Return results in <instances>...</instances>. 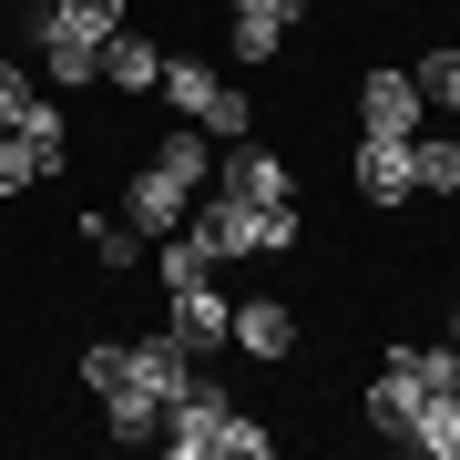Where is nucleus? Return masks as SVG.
Wrapping results in <instances>:
<instances>
[{
	"label": "nucleus",
	"mask_w": 460,
	"mask_h": 460,
	"mask_svg": "<svg viewBox=\"0 0 460 460\" xmlns=\"http://www.w3.org/2000/svg\"><path fill=\"white\" fill-rule=\"evenodd\" d=\"M164 328L205 358V348H226V328H235V296L215 277H184V287H164Z\"/></svg>",
	"instance_id": "obj_5"
},
{
	"label": "nucleus",
	"mask_w": 460,
	"mask_h": 460,
	"mask_svg": "<svg viewBox=\"0 0 460 460\" xmlns=\"http://www.w3.org/2000/svg\"><path fill=\"white\" fill-rule=\"evenodd\" d=\"M358 133H399V144L420 133V83L410 72H368L358 83Z\"/></svg>",
	"instance_id": "obj_10"
},
{
	"label": "nucleus",
	"mask_w": 460,
	"mask_h": 460,
	"mask_svg": "<svg viewBox=\"0 0 460 460\" xmlns=\"http://www.w3.org/2000/svg\"><path fill=\"white\" fill-rule=\"evenodd\" d=\"M246 123H256V102L235 93V83H226V93L205 102V133H215V144H246Z\"/></svg>",
	"instance_id": "obj_22"
},
{
	"label": "nucleus",
	"mask_w": 460,
	"mask_h": 460,
	"mask_svg": "<svg viewBox=\"0 0 460 460\" xmlns=\"http://www.w3.org/2000/svg\"><path fill=\"white\" fill-rule=\"evenodd\" d=\"M72 154H51V144H31V133H0V195H31V184H51Z\"/></svg>",
	"instance_id": "obj_15"
},
{
	"label": "nucleus",
	"mask_w": 460,
	"mask_h": 460,
	"mask_svg": "<svg viewBox=\"0 0 460 460\" xmlns=\"http://www.w3.org/2000/svg\"><path fill=\"white\" fill-rule=\"evenodd\" d=\"M420 410H429V389H420L399 358L368 378V429H378V440H410V429H420Z\"/></svg>",
	"instance_id": "obj_11"
},
{
	"label": "nucleus",
	"mask_w": 460,
	"mask_h": 460,
	"mask_svg": "<svg viewBox=\"0 0 460 460\" xmlns=\"http://www.w3.org/2000/svg\"><path fill=\"white\" fill-rule=\"evenodd\" d=\"M226 348H246V358H296V307L287 296H246V307H235V328H226Z\"/></svg>",
	"instance_id": "obj_7"
},
{
	"label": "nucleus",
	"mask_w": 460,
	"mask_h": 460,
	"mask_svg": "<svg viewBox=\"0 0 460 460\" xmlns=\"http://www.w3.org/2000/svg\"><path fill=\"white\" fill-rule=\"evenodd\" d=\"M113 389H144L154 410H174V399L195 389V348H184L174 328L164 338H123V378H113ZM113 389H102V399H113Z\"/></svg>",
	"instance_id": "obj_4"
},
{
	"label": "nucleus",
	"mask_w": 460,
	"mask_h": 460,
	"mask_svg": "<svg viewBox=\"0 0 460 460\" xmlns=\"http://www.w3.org/2000/svg\"><path fill=\"white\" fill-rule=\"evenodd\" d=\"M410 450H429V460H460V389H440V399H429V410H420Z\"/></svg>",
	"instance_id": "obj_19"
},
{
	"label": "nucleus",
	"mask_w": 460,
	"mask_h": 460,
	"mask_svg": "<svg viewBox=\"0 0 460 460\" xmlns=\"http://www.w3.org/2000/svg\"><path fill=\"white\" fill-rule=\"evenodd\" d=\"M287 21H296V0H226L235 62H277V51H287Z\"/></svg>",
	"instance_id": "obj_8"
},
{
	"label": "nucleus",
	"mask_w": 460,
	"mask_h": 460,
	"mask_svg": "<svg viewBox=\"0 0 460 460\" xmlns=\"http://www.w3.org/2000/svg\"><path fill=\"white\" fill-rule=\"evenodd\" d=\"M410 83H420V102H440V113H460V41H450V51H429V62L410 72Z\"/></svg>",
	"instance_id": "obj_21"
},
{
	"label": "nucleus",
	"mask_w": 460,
	"mask_h": 460,
	"mask_svg": "<svg viewBox=\"0 0 460 460\" xmlns=\"http://www.w3.org/2000/svg\"><path fill=\"white\" fill-rule=\"evenodd\" d=\"M154 174L184 184V195H205V184H215V144H205V123H174L164 144H154Z\"/></svg>",
	"instance_id": "obj_14"
},
{
	"label": "nucleus",
	"mask_w": 460,
	"mask_h": 460,
	"mask_svg": "<svg viewBox=\"0 0 460 460\" xmlns=\"http://www.w3.org/2000/svg\"><path fill=\"white\" fill-rule=\"evenodd\" d=\"M450 195H460V184H450Z\"/></svg>",
	"instance_id": "obj_24"
},
{
	"label": "nucleus",
	"mask_w": 460,
	"mask_h": 460,
	"mask_svg": "<svg viewBox=\"0 0 460 460\" xmlns=\"http://www.w3.org/2000/svg\"><path fill=\"white\" fill-rule=\"evenodd\" d=\"M410 184H420V195H450V184H460V144H420V133H410Z\"/></svg>",
	"instance_id": "obj_20"
},
{
	"label": "nucleus",
	"mask_w": 460,
	"mask_h": 460,
	"mask_svg": "<svg viewBox=\"0 0 460 460\" xmlns=\"http://www.w3.org/2000/svg\"><path fill=\"white\" fill-rule=\"evenodd\" d=\"M266 450H277V429L246 420L226 389H205V378L164 410V460H266Z\"/></svg>",
	"instance_id": "obj_1"
},
{
	"label": "nucleus",
	"mask_w": 460,
	"mask_h": 460,
	"mask_svg": "<svg viewBox=\"0 0 460 460\" xmlns=\"http://www.w3.org/2000/svg\"><path fill=\"white\" fill-rule=\"evenodd\" d=\"M358 195H368V205H410V195H420L399 133H358Z\"/></svg>",
	"instance_id": "obj_12"
},
{
	"label": "nucleus",
	"mask_w": 460,
	"mask_h": 460,
	"mask_svg": "<svg viewBox=\"0 0 460 460\" xmlns=\"http://www.w3.org/2000/svg\"><path fill=\"white\" fill-rule=\"evenodd\" d=\"M31 31H41V72H51V93H83V83H102V41L123 31V0H51Z\"/></svg>",
	"instance_id": "obj_2"
},
{
	"label": "nucleus",
	"mask_w": 460,
	"mask_h": 460,
	"mask_svg": "<svg viewBox=\"0 0 460 460\" xmlns=\"http://www.w3.org/2000/svg\"><path fill=\"white\" fill-rule=\"evenodd\" d=\"M215 184H226V195H246V205H296V174H287L277 154L256 144V133H246V144H226V154H215Z\"/></svg>",
	"instance_id": "obj_6"
},
{
	"label": "nucleus",
	"mask_w": 460,
	"mask_h": 460,
	"mask_svg": "<svg viewBox=\"0 0 460 460\" xmlns=\"http://www.w3.org/2000/svg\"><path fill=\"white\" fill-rule=\"evenodd\" d=\"M83 246H93L102 277H133V266H144V235H133L123 215H83Z\"/></svg>",
	"instance_id": "obj_17"
},
{
	"label": "nucleus",
	"mask_w": 460,
	"mask_h": 460,
	"mask_svg": "<svg viewBox=\"0 0 460 460\" xmlns=\"http://www.w3.org/2000/svg\"><path fill=\"white\" fill-rule=\"evenodd\" d=\"M450 338H460V307H450Z\"/></svg>",
	"instance_id": "obj_23"
},
{
	"label": "nucleus",
	"mask_w": 460,
	"mask_h": 460,
	"mask_svg": "<svg viewBox=\"0 0 460 460\" xmlns=\"http://www.w3.org/2000/svg\"><path fill=\"white\" fill-rule=\"evenodd\" d=\"M184 215H195V195H184V184H164V174H154V164H144V174L123 184V226L144 235V246H154V235H174Z\"/></svg>",
	"instance_id": "obj_9"
},
{
	"label": "nucleus",
	"mask_w": 460,
	"mask_h": 460,
	"mask_svg": "<svg viewBox=\"0 0 460 460\" xmlns=\"http://www.w3.org/2000/svg\"><path fill=\"white\" fill-rule=\"evenodd\" d=\"M102 429H113L123 450H144V440H164V410H154L144 389H113V399H102Z\"/></svg>",
	"instance_id": "obj_18"
},
{
	"label": "nucleus",
	"mask_w": 460,
	"mask_h": 460,
	"mask_svg": "<svg viewBox=\"0 0 460 460\" xmlns=\"http://www.w3.org/2000/svg\"><path fill=\"white\" fill-rule=\"evenodd\" d=\"M154 72H164V51H154V41H133V31L102 41V83H113V93H154Z\"/></svg>",
	"instance_id": "obj_16"
},
{
	"label": "nucleus",
	"mask_w": 460,
	"mask_h": 460,
	"mask_svg": "<svg viewBox=\"0 0 460 460\" xmlns=\"http://www.w3.org/2000/svg\"><path fill=\"white\" fill-rule=\"evenodd\" d=\"M184 235H195L215 266H235V256H287V246H296V205H246V195L215 184L205 215H184Z\"/></svg>",
	"instance_id": "obj_3"
},
{
	"label": "nucleus",
	"mask_w": 460,
	"mask_h": 460,
	"mask_svg": "<svg viewBox=\"0 0 460 460\" xmlns=\"http://www.w3.org/2000/svg\"><path fill=\"white\" fill-rule=\"evenodd\" d=\"M154 93H164V102H174L184 123H205V102L226 93V72H215V62H195V51H164V72H154Z\"/></svg>",
	"instance_id": "obj_13"
}]
</instances>
